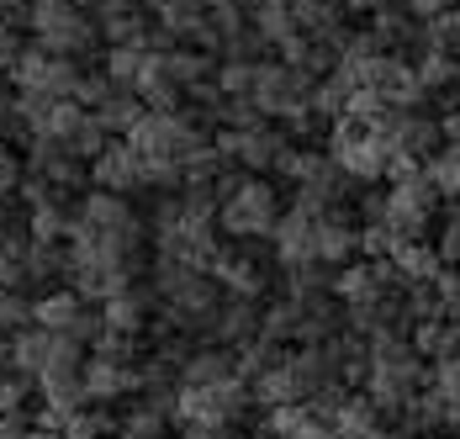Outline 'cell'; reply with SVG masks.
Returning a JSON list of instances; mask_svg holds the SVG:
<instances>
[{
	"instance_id": "obj_1",
	"label": "cell",
	"mask_w": 460,
	"mask_h": 439,
	"mask_svg": "<svg viewBox=\"0 0 460 439\" xmlns=\"http://www.w3.org/2000/svg\"><path fill=\"white\" fill-rule=\"evenodd\" d=\"M75 238L138 270L148 228H143V218L133 212L128 196H117V191H85V196L75 202ZM75 238H69V244H75Z\"/></svg>"
},
{
	"instance_id": "obj_2",
	"label": "cell",
	"mask_w": 460,
	"mask_h": 439,
	"mask_svg": "<svg viewBox=\"0 0 460 439\" xmlns=\"http://www.w3.org/2000/svg\"><path fill=\"white\" fill-rule=\"evenodd\" d=\"M370 345V365H366V397L386 413H408L418 402V392L429 387V360L413 350V339L402 334H376Z\"/></svg>"
},
{
	"instance_id": "obj_3",
	"label": "cell",
	"mask_w": 460,
	"mask_h": 439,
	"mask_svg": "<svg viewBox=\"0 0 460 439\" xmlns=\"http://www.w3.org/2000/svg\"><path fill=\"white\" fill-rule=\"evenodd\" d=\"M280 218H286V207H280V191L270 185V175H243L217 207V228H223L228 244L276 238Z\"/></svg>"
},
{
	"instance_id": "obj_4",
	"label": "cell",
	"mask_w": 460,
	"mask_h": 439,
	"mask_svg": "<svg viewBox=\"0 0 460 439\" xmlns=\"http://www.w3.org/2000/svg\"><path fill=\"white\" fill-rule=\"evenodd\" d=\"M128 143L143 154L148 170H185V159L201 154L212 143V132L185 112H148L138 128L128 132Z\"/></svg>"
},
{
	"instance_id": "obj_5",
	"label": "cell",
	"mask_w": 460,
	"mask_h": 439,
	"mask_svg": "<svg viewBox=\"0 0 460 439\" xmlns=\"http://www.w3.org/2000/svg\"><path fill=\"white\" fill-rule=\"evenodd\" d=\"M328 159L344 170L349 180H360V185H376V180H386L392 170V143L381 138L376 122H360V117H339V122H328Z\"/></svg>"
},
{
	"instance_id": "obj_6",
	"label": "cell",
	"mask_w": 460,
	"mask_h": 439,
	"mask_svg": "<svg viewBox=\"0 0 460 439\" xmlns=\"http://www.w3.org/2000/svg\"><path fill=\"white\" fill-rule=\"evenodd\" d=\"M27 32H32V43H38V48L58 53V58H75V64L101 43L95 16H91V11H80L75 0H43V5H32Z\"/></svg>"
},
{
	"instance_id": "obj_7",
	"label": "cell",
	"mask_w": 460,
	"mask_h": 439,
	"mask_svg": "<svg viewBox=\"0 0 460 439\" xmlns=\"http://www.w3.org/2000/svg\"><path fill=\"white\" fill-rule=\"evenodd\" d=\"M249 408H254V387L243 376L223 387H181L175 397V418L185 429H233Z\"/></svg>"
},
{
	"instance_id": "obj_8",
	"label": "cell",
	"mask_w": 460,
	"mask_h": 439,
	"mask_svg": "<svg viewBox=\"0 0 460 439\" xmlns=\"http://www.w3.org/2000/svg\"><path fill=\"white\" fill-rule=\"evenodd\" d=\"M439 185L429 180V165L413 170V175L392 180V191H386V228L408 244V238H429V228L439 218Z\"/></svg>"
},
{
	"instance_id": "obj_9",
	"label": "cell",
	"mask_w": 460,
	"mask_h": 439,
	"mask_svg": "<svg viewBox=\"0 0 460 439\" xmlns=\"http://www.w3.org/2000/svg\"><path fill=\"white\" fill-rule=\"evenodd\" d=\"M80 80H85V69H80L75 58H58V53H48V48H38V43H27L22 58L11 64V85L16 90H43L53 101H75V95H80Z\"/></svg>"
},
{
	"instance_id": "obj_10",
	"label": "cell",
	"mask_w": 460,
	"mask_h": 439,
	"mask_svg": "<svg viewBox=\"0 0 460 439\" xmlns=\"http://www.w3.org/2000/svg\"><path fill=\"white\" fill-rule=\"evenodd\" d=\"M32 323H38V328H48V334H64V339L85 345V350H91L95 339L106 334L101 312H91V302H85L75 286H64V291H43V297L32 302Z\"/></svg>"
},
{
	"instance_id": "obj_11",
	"label": "cell",
	"mask_w": 460,
	"mask_h": 439,
	"mask_svg": "<svg viewBox=\"0 0 460 439\" xmlns=\"http://www.w3.org/2000/svg\"><path fill=\"white\" fill-rule=\"evenodd\" d=\"M133 264L111 260V255H101V249H91V244H69V286L85 297V302H111V297H122L128 286H133Z\"/></svg>"
},
{
	"instance_id": "obj_12",
	"label": "cell",
	"mask_w": 460,
	"mask_h": 439,
	"mask_svg": "<svg viewBox=\"0 0 460 439\" xmlns=\"http://www.w3.org/2000/svg\"><path fill=\"white\" fill-rule=\"evenodd\" d=\"M413 429H460V354L434 360L429 365V387L418 392V402L408 408Z\"/></svg>"
},
{
	"instance_id": "obj_13",
	"label": "cell",
	"mask_w": 460,
	"mask_h": 439,
	"mask_svg": "<svg viewBox=\"0 0 460 439\" xmlns=\"http://www.w3.org/2000/svg\"><path fill=\"white\" fill-rule=\"evenodd\" d=\"M313 408L333 424V435H339V439H386V429H392V424H386L392 413H386V408H376L366 392H349V387L323 392Z\"/></svg>"
},
{
	"instance_id": "obj_14",
	"label": "cell",
	"mask_w": 460,
	"mask_h": 439,
	"mask_svg": "<svg viewBox=\"0 0 460 439\" xmlns=\"http://www.w3.org/2000/svg\"><path fill=\"white\" fill-rule=\"evenodd\" d=\"M38 138H53V143H64L69 154H80L85 165H95L101 154H106V143H111V132L95 122V112H85L80 101H58L53 106V117H48V128Z\"/></svg>"
},
{
	"instance_id": "obj_15",
	"label": "cell",
	"mask_w": 460,
	"mask_h": 439,
	"mask_svg": "<svg viewBox=\"0 0 460 439\" xmlns=\"http://www.w3.org/2000/svg\"><path fill=\"white\" fill-rule=\"evenodd\" d=\"M27 175L48 180L58 196H69V191H80L91 180V165L80 154H69L64 143H53V138H32L27 143Z\"/></svg>"
},
{
	"instance_id": "obj_16",
	"label": "cell",
	"mask_w": 460,
	"mask_h": 439,
	"mask_svg": "<svg viewBox=\"0 0 460 439\" xmlns=\"http://www.w3.org/2000/svg\"><path fill=\"white\" fill-rule=\"evenodd\" d=\"M270 244H276V264L286 270V275L302 270V264H323L318 260V212L291 202V212L280 218V228H276Z\"/></svg>"
},
{
	"instance_id": "obj_17",
	"label": "cell",
	"mask_w": 460,
	"mask_h": 439,
	"mask_svg": "<svg viewBox=\"0 0 460 439\" xmlns=\"http://www.w3.org/2000/svg\"><path fill=\"white\" fill-rule=\"evenodd\" d=\"M212 275L228 297H249V302H260L265 286H270V270L260 264V255L249 244H223V255L212 260Z\"/></svg>"
},
{
	"instance_id": "obj_18",
	"label": "cell",
	"mask_w": 460,
	"mask_h": 439,
	"mask_svg": "<svg viewBox=\"0 0 460 439\" xmlns=\"http://www.w3.org/2000/svg\"><path fill=\"white\" fill-rule=\"evenodd\" d=\"M85 397L91 402L143 397V365L138 360H117V354H91L85 360Z\"/></svg>"
},
{
	"instance_id": "obj_19",
	"label": "cell",
	"mask_w": 460,
	"mask_h": 439,
	"mask_svg": "<svg viewBox=\"0 0 460 439\" xmlns=\"http://www.w3.org/2000/svg\"><path fill=\"white\" fill-rule=\"evenodd\" d=\"M91 185L95 191H117V196L148 191V165H143V154L128 138L122 143H106V154L91 165Z\"/></svg>"
},
{
	"instance_id": "obj_20",
	"label": "cell",
	"mask_w": 460,
	"mask_h": 439,
	"mask_svg": "<svg viewBox=\"0 0 460 439\" xmlns=\"http://www.w3.org/2000/svg\"><path fill=\"white\" fill-rule=\"evenodd\" d=\"M318 260L328 270H344V264L360 260V222L349 212V202L318 212Z\"/></svg>"
},
{
	"instance_id": "obj_21",
	"label": "cell",
	"mask_w": 460,
	"mask_h": 439,
	"mask_svg": "<svg viewBox=\"0 0 460 439\" xmlns=\"http://www.w3.org/2000/svg\"><path fill=\"white\" fill-rule=\"evenodd\" d=\"M154 291H143V286H128L122 297H111V302H101V323L111 328V334H128V339H143L148 328H154Z\"/></svg>"
},
{
	"instance_id": "obj_22",
	"label": "cell",
	"mask_w": 460,
	"mask_h": 439,
	"mask_svg": "<svg viewBox=\"0 0 460 439\" xmlns=\"http://www.w3.org/2000/svg\"><path fill=\"white\" fill-rule=\"evenodd\" d=\"M238 381V354L228 345H196L181 365V387H223Z\"/></svg>"
},
{
	"instance_id": "obj_23",
	"label": "cell",
	"mask_w": 460,
	"mask_h": 439,
	"mask_svg": "<svg viewBox=\"0 0 460 439\" xmlns=\"http://www.w3.org/2000/svg\"><path fill=\"white\" fill-rule=\"evenodd\" d=\"M260 302H249V297H228L223 308H217V323H212V334H207V345H249V339H260Z\"/></svg>"
},
{
	"instance_id": "obj_24",
	"label": "cell",
	"mask_w": 460,
	"mask_h": 439,
	"mask_svg": "<svg viewBox=\"0 0 460 439\" xmlns=\"http://www.w3.org/2000/svg\"><path fill=\"white\" fill-rule=\"evenodd\" d=\"M138 101L148 106V112H181V80L170 75V64H164V53H148V64H143L138 75Z\"/></svg>"
},
{
	"instance_id": "obj_25",
	"label": "cell",
	"mask_w": 460,
	"mask_h": 439,
	"mask_svg": "<svg viewBox=\"0 0 460 439\" xmlns=\"http://www.w3.org/2000/svg\"><path fill=\"white\" fill-rule=\"evenodd\" d=\"M381 101L392 106V112H423V101H429V90H423V80H418L413 58H392V69H386V80H381Z\"/></svg>"
},
{
	"instance_id": "obj_26",
	"label": "cell",
	"mask_w": 460,
	"mask_h": 439,
	"mask_svg": "<svg viewBox=\"0 0 460 439\" xmlns=\"http://www.w3.org/2000/svg\"><path fill=\"white\" fill-rule=\"evenodd\" d=\"M392 270H397V281L402 286H429V281H439V249L429 244V238H408V244H397V255H392Z\"/></svg>"
},
{
	"instance_id": "obj_27",
	"label": "cell",
	"mask_w": 460,
	"mask_h": 439,
	"mask_svg": "<svg viewBox=\"0 0 460 439\" xmlns=\"http://www.w3.org/2000/svg\"><path fill=\"white\" fill-rule=\"evenodd\" d=\"M270 435H276V439H339V435H333V424L323 418L313 402L270 408Z\"/></svg>"
},
{
	"instance_id": "obj_28",
	"label": "cell",
	"mask_w": 460,
	"mask_h": 439,
	"mask_svg": "<svg viewBox=\"0 0 460 439\" xmlns=\"http://www.w3.org/2000/svg\"><path fill=\"white\" fill-rule=\"evenodd\" d=\"M27 233L38 244H69L75 238V207L64 196H53L43 207H27Z\"/></svg>"
},
{
	"instance_id": "obj_29",
	"label": "cell",
	"mask_w": 460,
	"mask_h": 439,
	"mask_svg": "<svg viewBox=\"0 0 460 439\" xmlns=\"http://www.w3.org/2000/svg\"><path fill=\"white\" fill-rule=\"evenodd\" d=\"M143 117H148V106L138 101V90H122V85H117L106 101H101V106H95V122L111 132V138H128Z\"/></svg>"
},
{
	"instance_id": "obj_30",
	"label": "cell",
	"mask_w": 460,
	"mask_h": 439,
	"mask_svg": "<svg viewBox=\"0 0 460 439\" xmlns=\"http://www.w3.org/2000/svg\"><path fill=\"white\" fill-rule=\"evenodd\" d=\"M413 350L434 365V360H450L460 354V334H456V318H429V323H413Z\"/></svg>"
},
{
	"instance_id": "obj_31",
	"label": "cell",
	"mask_w": 460,
	"mask_h": 439,
	"mask_svg": "<svg viewBox=\"0 0 460 439\" xmlns=\"http://www.w3.org/2000/svg\"><path fill=\"white\" fill-rule=\"evenodd\" d=\"M148 53L154 48H106V80L111 85H122V90H133L138 85V75H143V64H148Z\"/></svg>"
},
{
	"instance_id": "obj_32",
	"label": "cell",
	"mask_w": 460,
	"mask_h": 439,
	"mask_svg": "<svg viewBox=\"0 0 460 439\" xmlns=\"http://www.w3.org/2000/svg\"><path fill=\"white\" fill-rule=\"evenodd\" d=\"M254 75H260V58H223L212 85L223 90L228 101H238V95H254Z\"/></svg>"
},
{
	"instance_id": "obj_33",
	"label": "cell",
	"mask_w": 460,
	"mask_h": 439,
	"mask_svg": "<svg viewBox=\"0 0 460 439\" xmlns=\"http://www.w3.org/2000/svg\"><path fill=\"white\" fill-rule=\"evenodd\" d=\"M413 69H418V80H423V90H429V95H434V90H445V85H456V80H460L456 53H418V58H413Z\"/></svg>"
},
{
	"instance_id": "obj_34",
	"label": "cell",
	"mask_w": 460,
	"mask_h": 439,
	"mask_svg": "<svg viewBox=\"0 0 460 439\" xmlns=\"http://www.w3.org/2000/svg\"><path fill=\"white\" fill-rule=\"evenodd\" d=\"M117 439H175L170 435V413H154V408H133L122 424H117Z\"/></svg>"
},
{
	"instance_id": "obj_35",
	"label": "cell",
	"mask_w": 460,
	"mask_h": 439,
	"mask_svg": "<svg viewBox=\"0 0 460 439\" xmlns=\"http://www.w3.org/2000/svg\"><path fill=\"white\" fill-rule=\"evenodd\" d=\"M429 180L439 185L445 202H456L460 207V148H439V154L429 159Z\"/></svg>"
},
{
	"instance_id": "obj_36",
	"label": "cell",
	"mask_w": 460,
	"mask_h": 439,
	"mask_svg": "<svg viewBox=\"0 0 460 439\" xmlns=\"http://www.w3.org/2000/svg\"><path fill=\"white\" fill-rule=\"evenodd\" d=\"M22 328H32V297L0 286V334L11 339V334H22Z\"/></svg>"
},
{
	"instance_id": "obj_37",
	"label": "cell",
	"mask_w": 460,
	"mask_h": 439,
	"mask_svg": "<svg viewBox=\"0 0 460 439\" xmlns=\"http://www.w3.org/2000/svg\"><path fill=\"white\" fill-rule=\"evenodd\" d=\"M106 435H111V424H106V413H95V408H80L75 418L58 424V439H106Z\"/></svg>"
},
{
	"instance_id": "obj_38",
	"label": "cell",
	"mask_w": 460,
	"mask_h": 439,
	"mask_svg": "<svg viewBox=\"0 0 460 439\" xmlns=\"http://www.w3.org/2000/svg\"><path fill=\"white\" fill-rule=\"evenodd\" d=\"M22 180H27V159H16V148L0 138V202H11L22 191Z\"/></svg>"
},
{
	"instance_id": "obj_39",
	"label": "cell",
	"mask_w": 460,
	"mask_h": 439,
	"mask_svg": "<svg viewBox=\"0 0 460 439\" xmlns=\"http://www.w3.org/2000/svg\"><path fill=\"white\" fill-rule=\"evenodd\" d=\"M434 249H439L445 270H460V207H456L445 222H439V238H434Z\"/></svg>"
},
{
	"instance_id": "obj_40",
	"label": "cell",
	"mask_w": 460,
	"mask_h": 439,
	"mask_svg": "<svg viewBox=\"0 0 460 439\" xmlns=\"http://www.w3.org/2000/svg\"><path fill=\"white\" fill-rule=\"evenodd\" d=\"M27 387H32L27 376H16V371H0V418L27 408Z\"/></svg>"
},
{
	"instance_id": "obj_41",
	"label": "cell",
	"mask_w": 460,
	"mask_h": 439,
	"mask_svg": "<svg viewBox=\"0 0 460 439\" xmlns=\"http://www.w3.org/2000/svg\"><path fill=\"white\" fill-rule=\"evenodd\" d=\"M16 238H27V212L16 202H0V244H16Z\"/></svg>"
},
{
	"instance_id": "obj_42",
	"label": "cell",
	"mask_w": 460,
	"mask_h": 439,
	"mask_svg": "<svg viewBox=\"0 0 460 439\" xmlns=\"http://www.w3.org/2000/svg\"><path fill=\"white\" fill-rule=\"evenodd\" d=\"M460 0H402V11L413 16V22H434V16H450Z\"/></svg>"
},
{
	"instance_id": "obj_43",
	"label": "cell",
	"mask_w": 460,
	"mask_h": 439,
	"mask_svg": "<svg viewBox=\"0 0 460 439\" xmlns=\"http://www.w3.org/2000/svg\"><path fill=\"white\" fill-rule=\"evenodd\" d=\"M439 138H445V148H460V106L439 117Z\"/></svg>"
},
{
	"instance_id": "obj_44",
	"label": "cell",
	"mask_w": 460,
	"mask_h": 439,
	"mask_svg": "<svg viewBox=\"0 0 460 439\" xmlns=\"http://www.w3.org/2000/svg\"><path fill=\"white\" fill-rule=\"evenodd\" d=\"M11 132H22V122H16V95L0 101V138H11Z\"/></svg>"
},
{
	"instance_id": "obj_45",
	"label": "cell",
	"mask_w": 460,
	"mask_h": 439,
	"mask_svg": "<svg viewBox=\"0 0 460 439\" xmlns=\"http://www.w3.org/2000/svg\"><path fill=\"white\" fill-rule=\"evenodd\" d=\"M339 5H344V11H381V5H392V0H339Z\"/></svg>"
},
{
	"instance_id": "obj_46",
	"label": "cell",
	"mask_w": 460,
	"mask_h": 439,
	"mask_svg": "<svg viewBox=\"0 0 460 439\" xmlns=\"http://www.w3.org/2000/svg\"><path fill=\"white\" fill-rule=\"evenodd\" d=\"M181 439H228V429H185Z\"/></svg>"
},
{
	"instance_id": "obj_47",
	"label": "cell",
	"mask_w": 460,
	"mask_h": 439,
	"mask_svg": "<svg viewBox=\"0 0 460 439\" xmlns=\"http://www.w3.org/2000/svg\"><path fill=\"white\" fill-rule=\"evenodd\" d=\"M0 101H11V75L0 69Z\"/></svg>"
},
{
	"instance_id": "obj_48",
	"label": "cell",
	"mask_w": 460,
	"mask_h": 439,
	"mask_svg": "<svg viewBox=\"0 0 460 439\" xmlns=\"http://www.w3.org/2000/svg\"><path fill=\"white\" fill-rule=\"evenodd\" d=\"M450 22H456V38H460V5H456V11H450Z\"/></svg>"
},
{
	"instance_id": "obj_49",
	"label": "cell",
	"mask_w": 460,
	"mask_h": 439,
	"mask_svg": "<svg viewBox=\"0 0 460 439\" xmlns=\"http://www.w3.org/2000/svg\"><path fill=\"white\" fill-rule=\"evenodd\" d=\"M456 90H460V80H456ZM456 106H460V101H456Z\"/></svg>"
},
{
	"instance_id": "obj_50",
	"label": "cell",
	"mask_w": 460,
	"mask_h": 439,
	"mask_svg": "<svg viewBox=\"0 0 460 439\" xmlns=\"http://www.w3.org/2000/svg\"><path fill=\"white\" fill-rule=\"evenodd\" d=\"M207 5H217V0H207Z\"/></svg>"
}]
</instances>
